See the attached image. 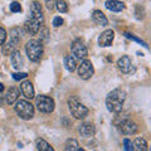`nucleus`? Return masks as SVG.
Here are the masks:
<instances>
[{
    "label": "nucleus",
    "mask_w": 151,
    "mask_h": 151,
    "mask_svg": "<svg viewBox=\"0 0 151 151\" xmlns=\"http://www.w3.org/2000/svg\"><path fill=\"white\" fill-rule=\"evenodd\" d=\"M55 8L58 9L59 13H67L68 12V5L64 0H55Z\"/></svg>",
    "instance_id": "nucleus-24"
},
{
    "label": "nucleus",
    "mask_w": 151,
    "mask_h": 151,
    "mask_svg": "<svg viewBox=\"0 0 151 151\" xmlns=\"http://www.w3.org/2000/svg\"><path fill=\"white\" fill-rule=\"evenodd\" d=\"M78 132L83 137H92L96 134V127L91 122H84L78 126Z\"/></svg>",
    "instance_id": "nucleus-12"
},
{
    "label": "nucleus",
    "mask_w": 151,
    "mask_h": 151,
    "mask_svg": "<svg viewBox=\"0 0 151 151\" xmlns=\"http://www.w3.org/2000/svg\"><path fill=\"white\" fill-rule=\"evenodd\" d=\"M64 65L69 72H74L76 68H77V62H76V59L72 55H67L64 58Z\"/></svg>",
    "instance_id": "nucleus-21"
},
{
    "label": "nucleus",
    "mask_w": 151,
    "mask_h": 151,
    "mask_svg": "<svg viewBox=\"0 0 151 151\" xmlns=\"http://www.w3.org/2000/svg\"><path fill=\"white\" fill-rule=\"evenodd\" d=\"M117 67L121 70L122 73H131L134 70V65H132V62L130 59V57L124 55L117 60Z\"/></svg>",
    "instance_id": "nucleus-11"
},
{
    "label": "nucleus",
    "mask_w": 151,
    "mask_h": 151,
    "mask_svg": "<svg viewBox=\"0 0 151 151\" xmlns=\"http://www.w3.org/2000/svg\"><path fill=\"white\" fill-rule=\"evenodd\" d=\"M19 96H20V89L17 88V87H10L6 92V96H5V101L8 105H13L18 101Z\"/></svg>",
    "instance_id": "nucleus-15"
},
{
    "label": "nucleus",
    "mask_w": 151,
    "mask_h": 151,
    "mask_svg": "<svg viewBox=\"0 0 151 151\" xmlns=\"http://www.w3.org/2000/svg\"><path fill=\"white\" fill-rule=\"evenodd\" d=\"M92 19H93V22L96 23V24L98 25H107L108 24V20H107V18L106 15L103 14L101 10H94L92 13Z\"/></svg>",
    "instance_id": "nucleus-18"
},
{
    "label": "nucleus",
    "mask_w": 151,
    "mask_h": 151,
    "mask_svg": "<svg viewBox=\"0 0 151 151\" xmlns=\"http://www.w3.org/2000/svg\"><path fill=\"white\" fill-rule=\"evenodd\" d=\"M124 149H125V151H132V142H131V140H129V139L124 140Z\"/></svg>",
    "instance_id": "nucleus-31"
},
{
    "label": "nucleus",
    "mask_w": 151,
    "mask_h": 151,
    "mask_svg": "<svg viewBox=\"0 0 151 151\" xmlns=\"http://www.w3.org/2000/svg\"><path fill=\"white\" fill-rule=\"evenodd\" d=\"M37 150L38 151H54V149L43 139L37 140Z\"/></svg>",
    "instance_id": "nucleus-22"
},
{
    "label": "nucleus",
    "mask_w": 151,
    "mask_h": 151,
    "mask_svg": "<svg viewBox=\"0 0 151 151\" xmlns=\"http://www.w3.org/2000/svg\"><path fill=\"white\" fill-rule=\"evenodd\" d=\"M119 130L124 135H134L137 132V125L134 121L126 119V120H122L119 124Z\"/></svg>",
    "instance_id": "nucleus-8"
},
{
    "label": "nucleus",
    "mask_w": 151,
    "mask_h": 151,
    "mask_svg": "<svg viewBox=\"0 0 151 151\" xmlns=\"http://www.w3.org/2000/svg\"><path fill=\"white\" fill-rule=\"evenodd\" d=\"M77 151H86V150H84V149H79V147H78V149H77Z\"/></svg>",
    "instance_id": "nucleus-35"
},
{
    "label": "nucleus",
    "mask_w": 151,
    "mask_h": 151,
    "mask_svg": "<svg viewBox=\"0 0 151 151\" xmlns=\"http://www.w3.org/2000/svg\"><path fill=\"white\" fill-rule=\"evenodd\" d=\"M6 40V30L4 28H0V45H3Z\"/></svg>",
    "instance_id": "nucleus-30"
},
{
    "label": "nucleus",
    "mask_w": 151,
    "mask_h": 151,
    "mask_svg": "<svg viewBox=\"0 0 151 151\" xmlns=\"http://www.w3.org/2000/svg\"><path fill=\"white\" fill-rule=\"evenodd\" d=\"M125 37L126 38H129V39H131V40H135V42H137V43H140L141 45H144L145 48H149V45L145 43L144 40H141L140 38H137V37H135V35H132V34H130V33H125Z\"/></svg>",
    "instance_id": "nucleus-25"
},
{
    "label": "nucleus",
    "mask_w": 151,
    "mask_h": 151,
    "mask_svg": "<svg viewBox=\"0 0 151 151\" xmlns=\"http://www.w3.org/2000/svg\"><path fill=\"white\" fill-rule=\"evenodd\" d=\"M45 6L49 9V10H53L55 8V0H45Z\"/></svg>",
    "instance_id": "nucleus-33"
},
{
    "label": "nucleus",
    "mask_w": 151,
    "mask_h": 151,
    "mask_svg": "<svg viewBox=\"0 0 151 151\" xmlns=\"http://www.w3.org/2000/svg\"><path fill=\"white\" fill-rule=\"evenodd\" d=\"M14 110L18 113V116L23 120H30L34 116V106L27 100H18L15 102Z\"/></svg>",
    "instance_id": "nucleus-4"
},
{
    "label": "nucleus",
    "mask_w": 151,
    "mask_h": 151,
    "mask_svg": "<svg viewBox=\"0 0 151 151\" xmlns=\"http://www.w3.org/2000/svg\"><path fill=\"white\" fill-rule=\"evenodd\" d=\"M68 108L72 113V116L77 120H83L88 116V108L76 96L68 98Z\"/></svg>",
    "instance_id": "nucleus-2"
},
{
    "label": "nucleus",
    "mask_w": 151,
    "mask_h": 151,
    "mask_svg": "<svg viewBox=\"0 0 151 151\" xmlns=\"http://www.w3.org/2000/svg\"><path fill=\"white\" fill-rule=\"evenodd\" d=\"M113 38H115V32L112 29H107L105 30L103 33H101L100 38H98V44L100 47H110L113 42Z\"/></svg>",
    "instance_id": "nucleus-10"
},
{
    "label": "nucleus",
    "mask_w": 151,
    "mask_h": 151,
    "mask_svg": "<svg viewBox=\"0 0 151 151\" xmlns=\"http://www.w3.org/2000/svg\"><path fill=\"white\" fill-rule=\"evenodd\" d=\"M132 151H147V142L142 137L135 139L132 142Z\"/></svg>",
    "instance_id": "nucleus-20"
},
{
    "label": "nucleus",
    "mask_w": 151,
    "mask_h": 151,
    "mask_svg": "<svg viewBox=\"0 0 151 151\" xmlns=\"http://www.w3.org/2000/svg\"><path fill=\"white\" fill-rule=\"evenodd\" d=\"M42 23H39L38 20H35V19H33V18H28L27 20H25V23H24V28H25V30L29 33V34H32V35H35L38 32H39V29H40V25Z\"/></svg>",
    "instance_id": "nucleus-13"
},
{
    "label": "nucleus",
    "mask_w": 151,
    "mask_h": 151,
    "mask_svg": "<svg viewBox=\"0 0 151 151\" xmlns=\"http://www.w3.org/2000/svg\"><path fill=\"white\" fill-rule=\"evenodd\" d=\"M4 91V86H3V83H0V92H3Z\"/></svg>",
    "instance_id": "nucleus-34"
},
{
    "label": "nucleus",
    "mask_w": 151,
    "mask_h": 151,
    "mask_svg": "<svg viewBox=\"0 0 151 151\" xmlns=\"http://www.w3.org/2000/svg\"><path fill=\"white\" fill-rule=\"evenodd\" d=\"M35 101H37V108L40 112H43V113L53 112L54 106H55L53 98H50L48 96H38L35 98Z\"/></svg>",
    "instance_id": "nucleus-5"
},
{
    "label": "nucleus",
    "mask_w": 151,
    "mask_h": 151,
    "mask_svg": "<svg viewBox=\"0 0 151 151\" xmlns=\"http://www.w3.org/2000/svg\"><path fill=\"white\" fill-rule=\"evenodd\" d=\"M62 24H63V19L60 18V17H55V18L53 19V27H54V28H59Z\"/></svg>",
    "instance_id": "nucleus-32"
},
{
    "label": "nucleus",
    "mask_w": 151,
    "mask_h": 151,
    "mask_svg": "<svg viewBox=\"0 0 151 151\" xmlns=\"http://www.w3.org/2000/svg\"><path fill=\"white\" fill-rule=\"evenodd\" d=\"M106 8L111 12H115V13H119L121 10L125 9V4L122 1H119V0H107L106 1Z\"/></svg>",
    "instance_id": "nucleus-17"
},
{
    "label": "nucleus",
    "mask_w": 151,
    "mask_h": 151,
    "mask_svg": "<svg viewBox=\"0 0 151 151\" xmlns=\"http://www.w3.org/2000/svg\"><path fill=\"white\" fill-rule=\"evenodd\" d=\"M22 29L20 28H13L10 30V40L9 43H12L14 47H17L19 43H20V38H22Z\"/></svg>",
    "instance_id": "nucleus-19"
},
{
    "label": "nucleus",
    "mask_w": 151,
    "mask_h": 151,
    "mask_svg": "<svg viewBox=\"0 0 151 151\" xmlns=\"http://www.w3.org/2000/svg\"><path fill=\"white\" fill-rule=\"evenodd\" d=\"M20 89H22V93L27 100H32L34 98V88H33V84L30 81H24L20 84Z\"/></svg>",
    "instance_id": "nucleus-14"
},
{
    "label": "nucleus",
    "mask_w": 151,
    "mask_h": 151,
    "mask_svg": "<svg viewBox=\"0 0 151 151\" xmlns=\"http://www.w3.org/2000/svg\"><path fill=\"white\" fill-rule=\"evenodd\" d=\"M93 74H94V68H93V64L91 63V60L83 59L78 67V76L82 79H84V81H88V79L92 78Z\"/></svg>",
    "instance_id": "nucleus-6"
},
{
    "label": "nucleus",
    "mask_w": 151,
    "mask_h": 151,
    "mask_svg": "<svg viewBox=\"0 0 151 151\" xmlns=\"http://www.w3.org/2000/svg\"><path fill=\"white\" fill-rule=\"evenodd\" d=\"M14 48H15V47H14L12 43H9V42H8V43L3 47V53L5 54V55H10L13 52H14Z\"/></svg>",
    "instance_id": "nucleus-26"
},
{
    "label": "nucleus",
    "mask_w": 151,
    "mask_h": 151,
    "mask_svg": "<svg viewBox=\"0 0 151 151\" xmlns=\"http://www.w3.org/2000/svg\"><path fill=\"white\" fill-rule=\"evenodd\" d=\"M13 78L15 79V81H20V79H25L28 77V73L25 72H18V73H13Z\"/></svg>",
    "instance_id": "nucleus-28"
},
{
    "label": "nucleus",
    "mask_w": 151,
    "mask_h": 151,
    "mask_svg": "<svg viewBox=\"0 0 151 151\" xmlns=\"http://www.w3.org/2000/svg\"><path fill=\"white\" fill-rule=\"evenodd\" d=\"M77 149H78V141L77 140L70 139L65 142L64 151H77Z\"/></svg>",
    "instance_id": "nucleus-23"
},
{
    "label": "nucleus",
    "mask_w": 151,
    "mask_h": 151,
    "mask_svg": "<svg viewBox=\"0 0 151 151\" xmlns=\"http://www.w3.org/2000/svg\"><path fill=\"white\" fill-rule=\"evenodd\" d=\"M10 60H12L13 67L15 69L20 70V68H23V65H24V59H23L22 53L19 50H14L10 54Z\"/></svg>",
    "instance_id": "nucleus-16"
},
{
    "label": "nucleus",
    "mask_w": 151,
    "mask_h": 151,
    "mask_svg": "<svg viewBox=\"0 0 151 151\" xmlns=\"http://www.w3.org/2000/svg\"><path fill=\"white\" fill-rule=\"evenodd\" d=\"M29 17L35 19L39 23H43V10H42V5L39 1H32L29 6Z\"/></svg>",
    "instance_id": "nucleus-9"
},
{
    "label": "nucleus",
    "mask_w": 151,
    "mask_h": 151,
    "mask_svg": "<svg viewBox=\"0 0 151 151\" xmlns=\"http://www.w3.org/2000/svg\"><path fill=\"white\" fill-rule=\"evenodd\" d=\"M70 50H72L73 55H76L78 59H86V57L88 55L87 47L79 39H76L73 43L70 44Z\"/></svg>",
    "instance_id": "nucleus-7"
},
{
    "label": "nucleus",
    "mask_w": 151,
    "mask_h": 151,
    "mask_svg": "<svg viewBox=\"0 0 151 151\" xmlns=\"http://www.w3.org/2000/svg\"><path fill=\"white\" fill-rule=\"evenodd\" d=\"M126 101V92L124 89L116 88L108 93L106 98V107L112 113H119L122 111V106Z\"/></svg>",
    "instance_id": "nucleus-1"
},
{
    "label": "nucleus",
    "mask_w": 151,
    "mask_h": 151,
    "mask_svg": "<svg viewBox=\"0 0 151 151\" xmlns=\"http://www.w3.org/2000/svg\"><path fill=\"white\" fill-rule=\"evenodd\" d=\"M48 28H47V27H43V29H42L40 30V43H42V42H47V40H48Z\"/></svg>",
    "instance_id": "nucleus-27"
},
{
    "label": "nucleus",
    "mask_w": 151,
    "mask_h": 151,
    "mask_svg": "<svg viewBox=\"0 0 151 151\" xmlns=\"http://www.w3.org/2000/svg\"><path fill=\"white\" fill-rule=\"evenodd\" d=\"M27 55L32 62H39L43 55V43H40L37 39H32L25 45Z\"/></svg>",
    "instance_id": "nucleus-3"
},
{
    "label": "nucleus",
    "mask_w": 151,
    "mask_h": 151,
    "mask_svg": "<svg viewBox=\"0 0 151 151\" xmlns=\"http://www.w3.org/2000/svg\"><path fill=\"white\" fill-rule=\"evenodd\" d=\"M10 12H13V13H19V12H22V5L19 3H17V1H13L12 4H10Z\"/></svg>",
    "instance_id": "nucleus-29"
}]
</instances>
